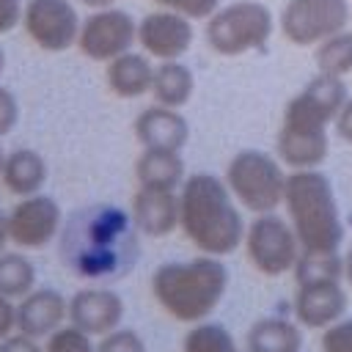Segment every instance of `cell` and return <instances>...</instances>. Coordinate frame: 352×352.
Returning <instances> with one entry per match:
<instances>
[{"instance_id": "1", "label": "cell", "mask_w": 352, "mask_h": 352, "mask_svg": "<svg viewBox=\"0 0 352 352\" xmlns=\"http://www.w3.org/2000/svg\"><path fill=\"white\" fill-rule=\"evenodd\" d=\"M63 267L88 283H113L129 275L140 256V231L129 212L116 204L74 209L58 234Z\"/></svg>"}, {"instance_id": "2", "label": "cell", "mask_w": 352, "mask_h": 352, "mask_svg": "<svg viewBox=\"0 0 352 352\" xmlns=\"http://www.w3.org/2000/svg\"><path fill=\"white\" fill-rule=\"evenodd\" d=\"M184 236L206 256H228L245 242V220L239 214L236 198L231 195L226 179L201 170L184 179L179 187Z\"/></svg>"}, {"instance_id": "3", "label": "cell", "mask_w": 352, "mask_h": 352, "mask_svg": "<svg viewBox=\"0 0 352 352\" xmlns=\"http://www.w3.org/2000/svg\"><path fill=\"white\" fill-rule=\"evenodd\" d=\"M228 270L220 256H195L187 261H165L151 272V294L157 305L176 322H204L226 297Z\"/></svg>"}, {"instance_id": "4", "label": "cell", "mask_w": 352, "mask_h": 352, "mask_svg": "<svg viewBox=\"0 0 352 352\" xmlns=\"http://www.w3.org/2000/svg\"><path fill=\"white\" fill-rule=\"evenodd\" d=\"M283 204L302 250H338L344 242V223L327 173L319 168L292 170L286 176Z\"/></svg>"}, {"instance_id": "5", "label": "cell", "mask_w": 352, "mask_h": 352, "mask_svg": "<svg viewBox=\"0 0 352 352\" xmlns=\"http://www.w3.org/2000/svg\"><path fill=\"white\" fill-rule=\"evenodd\" d=\"M330 124L333 118L305 91L292 96L283 107L280 129L275 138L278 160L292 170L319 168L330 148V138H327Z\"/></svg>"}, {"instance_id": "6", "label": "cell", "mask_w": 352, "mask_h": 352, "mask_svg": "<svg viewBox=\"0 0 352 352\" xmlns=\"http://www.w3.org/2000/svg\"><path fill=\"white\" fill-rule=\"evenodd\" d=\"M286 176L289 173L283 170V162L258 148L236 151L226 168V184L231 195L253 214L275 212L283 204Z\"/></svg>"}, {"instance_id": "7", "label": "cell", "mask_w": 352, "mask_h": 352, "mask_svg": "<svg viewBox=\"0 0 352 352\" xmlns=\"http://www.w3.org/2000/svg\"><path fill=\"white\" fill-rule=\"evenodd\" d=\"M272 11L258 0H234L206 19V41L223 58L258 52L272 36Z\"/></svg>"}, {"instance_id": "8", "label": "cell", "mask_w": 352, "mask_h": 352, "mask_svg": "<svg viewBox=\"0 0 352 352\" xmlns=\"http://www.w3.org/2000/svg\"><path fill=\"white\" fill-rule=\"evenodd\" d=\"M245 250L256 272L267 278H278L289 270H294L300 258V239L292 228V223L275 212L256 214V220L245 231Z\"/></svg>"}, {"instance_id": "9", "label": "cell", "mask_w": 352, "mask_h": 352, "mask_svg": "<svg viewBox=\"0 0 352 352\" xmlns=\"http://www.w3.org/2000/svg\"><path fill=\"white\" fill-rule=\"evenodd\" d=\"M349 22V0H286L280 11V33L294 47H316Z\"/></svg>"}, {"instance_id": "10", "label": "cell", "mask_w": 352, "mask_h": 352, "mask_svg": "<svg viewBox=\"0 0 352 352\" xmlns=\"http://www.w3.org/2000/svg\"><path fill=\"white\" fill-rule=\"evenodd\" d=\"M138 44V22L121 8H96L80 25L77 47L85 58L107 63Z\"/></svg>"}, {"instance_id": "11", "label": "cell", "mask_w": 352, "mask_h": 352, "mask_svg": "<svg viewBox=\"0 0 352 352\" xmlns=\"http://www.w3.org/2000/svg\"><path fill=\"white\" fill-rule=\"evenodd\" d=\"M82 19L69 0H28L22 28L30 41L44 52H63L77 44Z\"/></svg>"}, {"instance_id": "12", "label": "cell", "mask_w": 352, "mask_h": 352, "mask_svg": "<svg viewBox=\"0 0 352 352\" xmlns=\"http://www.w3.org/2000/svg\"><path fill=\"white\" fill-rule=\"evenodd\" d=\"M60 228H63V209L55 198L44 192L19 198L8 212L11 242L22 250H38L50 245L52 239H58Z\"/></svg>"}, {"instance_id": "13", "label": "cell", "mask_w": 352, "mask_h": 352, "mask_svg": "<svg viewBox=\"0 0 352 352\" xmlns=\"http://www.w3.org/2000/svg\"><path fill=\"white\" fill-rule=\"evenodd\" d=\"M195 38L192 19L170 8L146 14L138 22V44L154 60H179Z\"/></svg>"}, {"instance_id": "14", "label": "cell", "mask_w": 352, "mask_h": 352, "mask_svg": "<svg viewBox=\"0 0 352 352\" xmlns=\"http://www.w3.org/2000/svg\"><path fill=\"white\" fill-rule=\"evenodd\" d=\"M124 308V297L116 289L94 283L69 297V324L80 327L88 336H104L121 324Z\"/></svg>"}, {"instance_id": "15", "label": "cell", "mask_w": 352, "mask_h": 352, "mask_svg": "<svg viewBox=\"0 0 352 352\" xmlns=\"http://www.w3.org/2000/svg\"><path fill=\"white\" fill-rule=\"evenodd\" d=\"M346 289L341 280H322V283H302L294 294V319L300 327L324 330L327 324L338 322L346 311Z\"/></svg>"}, {"instance_id": "16", "label": "cell", "mask_w": 352, "mask_h": 352, "mask_svg": "<svg viewBox=\"0 0 352 352\" xmlns=\"http://www.w3.org/2000/svg\"><path fill=\"white\" fill-rule=\"evenodd\" d=\"M66 319L69 300L52 286L33 289L16 302V333H25L30 338H50L55 330L63 327Z\"/></svg>"}, {"instance_id": "17", "label": "cell", "mask_w": 352, "mask_h": 352, "mask_svg": "<svg viewBox=\"0 0 352 352\" xmlns=\"http://www.w3.org/2000/svg\"><path fill=\"white\" fill-rule=\"evenodd\" d=\"M132 220L143 236H168L182 223V201L176 190L138 187L132 195Z\"/></svg>"}, {"instance_id": "18", "label": "cell", "mask_w": 352, "mask_h": 352, "mask_svg": "<svg viewBox=\"0 0 352 352\" xmlns=\"http://www.w3.org/2000/svg\"><path fill=\"white\" fill-rule=\"evenodd\" d=\"M132 132L143 148H168V151H182L190 140V124L176 107L165 104H151L138 113Z\"/></svg>"}, {"instance_id": "19", "label": "cell", "mask_w": 352, "mask_h": 352, "mask_svg": "<svg viewBox=\"0 0 352 352\" xmlns=\"http://www.w3.org/2000/svg\"><path fill=\"white\" fill-rule=\"evenodd\" d=\"M154 63L146 52H124L113 60H107L104 69V80L107 88L121 96V99H138L143 94H151V82H154Z\"/></svg>"}, {"instance_id": "20", "label": "cell", "mask_w": 352, "mask_h": 352, "mask_svg": "<svg viewBox=\"0 0 352 352\" xmlns=\"http://www.w3.org/2000/svg\"><path fill=\"white\" fill-rule=\"evenodd\" d=\"M135 179L138 187H154V190H179L187 179L184 160L179 151L168 148H143V154L135 160Z\"/></svg>"}, {"instance_id": "21", "label": "cell", "mask_w": 352, "mask_h": 352, "mask_svg": "<svg viewBox=\"0 0 352 352\" xmlns=\"http://www.w3.org/2000/svg\"><path fill=\"white\" fill-rule=\"evenodd\" d=\"M0 179L11 195H19V198L36 195L47 182V162L36 148H14L6 154Z\"/></svg>"}, {"instance_id": "22", "label": "cell", "mask_w": 352, "mask_h": 352, "mask_svg": "<svg viewBox=\"0 0 352 352\" xmlns=\"http://www.w3.org/2000/svg\"><path fill=\"white\" fill-rule=\"evenodd\" d=\"M248 352H302V330L280 316L256 319L245 336Z\"/></svg>"}, {"instance_id": "23", "label": "cell", "mask_w": 352, "mask_h": 352, "mask_svg": "<svg viewBox=\"0 0 352 352\" xmlns=\"http://www.w3.org/2000/svg\"><path fill=\"white\" fill-rule=\"evenodd\" d=\"M192 91H195V74L190 66H184L182 60H160L151 82V96L157 104L182 110L192 99Z\"/></svg>"}, {"instance_id": "24", "label": "cell", "mask_w": 352, "mask_h": 352, "mask_svg": "<svg viewBox=\"0 0 352 352\" xmlns=\"http://www.w3.org/2000/svg\"><path fill=\"white\" fill-rule=\"evenodd\" d=\"M294 280L302 283H322V280H344V256L338 250H300V258L294 264Z\"/></svg>"}, {"instance_id": "25", "label": "cell", "mask_w": 352, "mask_h": 352, "mask_svg": "<svg viewBox=\"0 0 352 352\" xmlns=\"http://www.w3.org/2000/svg\"><path fill=\"white\" fill-rule=\"evenodd\" d=\"M314 63H316V72H324V74H336V77L352 74V30L344 28L327 36L324 41H319L314 47Z\"/></svg>"}, {"instance_id": "26", "label": "cell", "mask_w": 352, "mask_h": 352, "mask_svg": "<svg viewBox=\"0 0 352 352\" xmlns=\"http://www.w3.org/2000/svg\"><path fill=\"white\" fill-rule=\"evenodd\" d=\"M36 289V267L25 253H0V294L22 300Z\"/></svg>"}, {"instance_id": "27", "label": "cell", "mask_w": 352, "mask_h": 352, "mask_svg": "<svg viewBox=\"0 0 352 352\" xmlns=\"http://www.w3.org/2000/svg\"><path fill=\"white\" fill-rule=\"evenodd\" d=\"M182 352H236V344L226 324L204 319L187 330L182 341Z\"/></svg>"}, {"instance_id": "28", "label": "cell", "mask_w": 352, "mask_h": 352, "mask_svg": "<svg viewBox=\"0 0 352 352\" xmlns=\"http://www.w3.org/2000/svg\"><path fill=\"white\" fill-rule=\"evenodd\" d=\"M94 336L82 333L80 327L69 324V327H60L55 330L47 344H44V352H96V344L91 341Z\"/></svg>"}, {"instance_id": "29", "label": "cell", "mask_w": 352, "mask_h": 352, "mask_svg": "<svg viewBox=\"0 0 352 352\" xmlns=\"http://www.w3.org/2000/svg\"><path fill=\"white\" fill-rule=\"evenodd\" d=\"M96 352H148L146 341L140 338V333H135L132 327H116L104 336H99Z\"/></svg>"}, {"instance_id": "30", "label": "cell", "mask_w": 352, "mask_h": 352, "mask_svg": "<svg viewBox=\"0 0 352 352\" xmlns=\"http://www.w3.org/2000/svg\"><path fill=\"white\" fill-rule=\"evenodd\" d=\"M322 352H352V319H338L322 330Z\"/></svg>"}, {"instance_id": "31", "label": "cell", "mask_w": 352, "mask_h": 352, "mask_svg": "<svg viewBox=\"0 0 352 352\" xmlns=\"http://www.w3.org/2000/svg\"><path fill=\"white\" fill-rule=\"evenodd\" d=\"M154 3L160 8H170L190 19H209L220 8V0H154Z\"/></svg>"}, {"instance_id": "32", "label": "cell", "mask_w": 352, "mask_h": 352, "mask_svg": "<svg viewBox=\"0 0 352 352\" xmlns=\"http://www.w3.org/2000/svg\"><path fill=\"white\" fill-rule=\"evenodd\" d=\"M19 121V102L16 96L0 85V138H6Z\"/></svg>"}, {"instance_id": "33", "label": "cell", "mask_w": 352, "mask_h": 352, "mask_svg": "<svg viewBox=\"0 0 352 352\" xmlns=\"http://www.w3.org/2000/svg\"><path fill=\"white\" fill-rule=\"evenodd\" d=\"M22 0H0V36L22 22Z\"/></svg>"}, {"instance_id": "34", "label": "cell", "mask_w": 352, "mask_h": 352, "mask_svg": "<svg viewBox=\"0 0 352 352\" xmlns=\"http://www.w3.org/2000/svg\"><path fill=\"white\" fill-rule=\"evenodd\" d=\"M0 352H44L38 338H30L25 333H11L8 338L0 341Z\"/></svg>"}, {"instance_id": "35", "label": "cell", "mask_w": 352, "mask_h": 352, "mask_svg": "<svg viewBox=\"0 0 352 352\" xmlns=\"http://www.w3.org/2000/svg\"><path fill=\"white\" fill-rule=\"evenodd\" d=\"M16 330V305L11 297L0 294V341Z\"/></svg>"}, {"instance_id": "36", "label": "cell", "mask_w": 352, "mask_h": 352, "mask_svg": "<svg viewBox=\"0 0 352 352\" xmlns=\"http://www.w3.org/2000/svg\"><path fill=\"white\" fill-rule=\"evenodd\" d=\"M333 129L344 143H352V96H346V102L341 104V110L333 121Z\"/></svg>"}, {"instance_id": "37", "label": "cell", "mask_w": 352, "mask_h": 352, "mask_svg": "<svg viewBox=\"0 0 352 352\" xmlns=\"http://www.w3.org/2000/svg\"><path fill=\"white\" fill-rule=\"evenodd\" d=\"M11 242V234H8V212L0 209V253H6V245Z\"/></svg>"}, {"instance_id": "38", "label": "cell", "mask_w": 352, "mask_h": 352, "mask_svg": "<svg viewBox=\"0 0 352 352\" xmlns=\"http://www.w3.org/2000/svg\"><path fill=\"white\" fill-rule=\"evenodd\" d=\"M344 280L352 286V248H349L346 256H344Z\"/></svg>"}, {"instance_id": "39", "label": "cell", "mask_w": 352, "mask_h": 352, "mask_svg": "<svg viewBox=\"0 0 352 352\" xmlns=\"http://www.w3.org/2000/svg\"><path fill=\"white\" fill-rule=\"evenodd\" d=\"M82 6H88V8H110L116 0H80Z\"/></svg>"}, {"instance_id": "40", "label": "cell", "mask_w": 352, "mask_h": 352, "mask_svg": "<svg viewBox=\"0 0 352 352\" xmlns=\"http://www.w3.org/2000/svg\"><path fill=\"white\" fill-rule=\"evenodd\" d=\"M3 69H6V50L0 47V74H3Z\"/></svg>"}, {"instance_id": "41", "label": "cell", "mask_w": 352, "mask_h": 352, "mask_svg": "<svg viewBox=\"0 0 352 352\" xmlns=\"http://www.w3.org/2000/svg\"><path fill=\"white\" fill-rule=\"evenodd\" d=\"M3 165H6V151L0 148V173H3Z\"/></svg>"}]
</instances>
